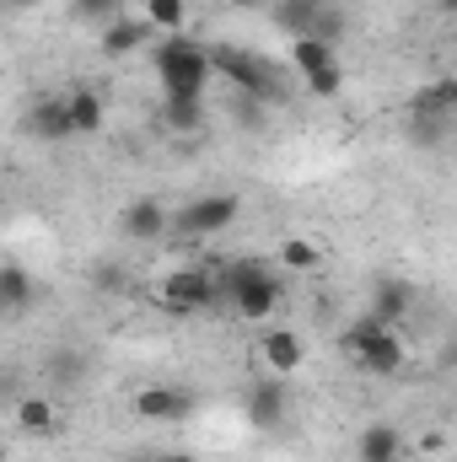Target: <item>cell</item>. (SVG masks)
I'll return each instance as SVG.
<instances>
[{"label":"cell","instance_id":"4316f807","mask_svg":"<svg viewBox=\"0 0 457 462\" xmlns=\"http://www.w3.org/2000/svg\"><path fill=\"white\" fill-rule=\"evenodd\" d=\"M231 5H242V11H264L269 0H231Z\"/></svg>","mask_w":457,"mask_h":462},{"label":"cell","instance_id":"3957f363","mask_svg":"<svg viewBox=\"0 0 457 462\" xmlns=\"http://www.w3.org/2000/svg\"><path fill=\"white\" fill-rule=\"evenodd\" d=\"M344 349H350V360H355L366 376H398L404 360H409L398 328H382L377 318H355V323L344 328Z\"/></svg>","mask_w":457,"mask_h":462},{"label":"cell","instance_id":"7402d4cb","mask_svg":"<svg viewBox=\"0 0 457 462\" xmlns=\"http://www.w3.org/2000/svg\"><path fill=\"white\" fill-rule=\"evenodd\" d=\"M183 22H189V0H145V27L156 32H183Z\"/></svg>","mask_w":457,"mask_h":462},{"label":"cell","instance_id":"4fadbf2b","mask_svg":"<svg viewBox=\"0 0 457 462\" xmlns=\"http://www.w3.org/2000/svg\"><path fill=\"white\" fill-rule=\"evenodd\" d=\"M258 355H264V365H269L275 376H291V371H302V360H307V339H302L296 328H269V334L258 339Z\"/></svg>","mask_w":457,"mask_h":462},{"label":"cell","instance_id":"7c38bea8","mask_svg":"<svg viewBox=\"0 0 457 462\" xmlns=\"http://www.w3.org/2000/svg\"><path fill=\"white\" fill-rule=\"evenodd\" d=\"M118 231L129 236V242H156V236H167L173 231V216H167V205L162 199H135L124 216H118Z\"/></svg>","mask_w":457,"mask_h":462},{"label":"cell","instance_id":"ac0fdd59","mask_svg":"<svg viewBox=\"0 0 457 462\" xmlns=\"http://www.w3.org/2000/svg\"><path fill=\"white\" fill-rule=\"evenodd\" d=\"M291 70H296L302 81H312V76H323V70H340V49L323 43V38H291Z\"/></svg>","mask_w":457,"mask_h":462},{"label":"cell","instance_id":"ba28073f","mask_svg":"<svg viewBox=\"0 0 457 462\" xmlns=\"http://www.w3.org/2000/svg\"><path fill=\"white\" fill-rule=\"evenodd\" d=\"M242 216V199H231V194H205V199H194L173 231H183V236H216V231H231V221Z\"/></svg>","mask_w":457,"mask_h":462},{"label":"cell","instance_id":"6da1fadb","mask_svg":"<svg viewBox=\"0 0 457 462\" xmlns=\"http://www.w3.org/2000/svg\"><path fill=\"white\" fill-rule=\"evenodd\" d=\"M151 65H156V81H162L167 97H205V87L216 76L210 70V49L194 43V38H183V32L162 38L156 54H151Z\"/></svg>","mask_w":457,"mask_h":462},{"label":"cell","instance_id":"5bb4252c","mask_svg":"<svg viewBox=\"0 0 457 462\" xmlns=\"http://www.w3.org/2000/svg\"><path fill=\"white\" fill-rule=\"evenodd\" d=\"M98 43H103L108 60H124V54H140L151 43V27H145V16H124L118 11L114 22H103V38Z\"/></svg>","mask_w":457,"mask_h":462},{"label":"cell","instance_id":"9c48e42d","mask_svg":"<svg viewBox=\"0 0 457 462\" xmlns=\"http://www.w3.org/2000/svg\"><path fill=\"white\" fill-rule=\"evenodd\" d=\"M129 409H135V420H145V425H173V420H189V414H194V393L167 387V382H151V387L135 393Z\"/></svg>","mask_w":457,"mask_h":462},{"label":"cell","instance_id":"83f0119b","mask_svg":"<svg viewBox=\"0 0 457 462\" xmlns=\"http://www.w3.org/2000/svg\"><path fill=\"white\" fill-rule=\"evenodd\" d=\"M140 462H194V457H178V452H167V457H140Z\"/></svg>","mask_w":457,"mask_h":462},{"label":"cell","instance_id":"d4e9b609","mask_svg":"<svg viewBox=\"0 0 457 462\" xmlns=\"http://www.w3.org/2000/svg\"><path fill=\"white\" fill-rule=\"evenodd\" d=\"M340 87H344L340 70H323V76H312V81H307V92H312V97H340Z\"/></svg>","mask_w":457,"mask_h":462},{"label":"cell","instance_id":"8992f818","mask_svg":"<svg viewBox=\"0 0 457 462\" xmlns=\"http://www.w3.org/2000/svg\"><path fill=\"white\" fill-rule=\"evenodd\" d=\"M452 114H457V81L452 76H442V81H431V87H420L409 97V124L420 134H447Z\"/></svg>","mask_w":457,"mask_h":462},{"label":"cell","instance_id":"2e32d148","mask_svg":"<svg viewBox=\"0 0 457 462\" xmlns=\"http://www.w3.org/2000/svg\"><path fill=\"white\" fill-rule=\"evenodd\" d=\"M65 97V114H70V129L76 134H98L103 124H108V103H103V92H92V87H70V92H60Z\"/></svg>","mask_w":457,"mask_h":462},{"label":"cell","instance_id":"52a82bcc","mask_svg":"<svg viewBox=\"0 0 457 462\" xmlns=\"http://www.w3.org/2000/svg\"><path fill=\"white\" fill-rule=\"evenodd\" d=\"M210 70L227 76L242 97H258V103L269 97V70H264V60L247 54V49H210Z\"/></svg>","mask_w":457,"mask_h":462},{"label":"cell","instance_id":"484cf974","mask_svg":"<svg viewBox=\"0 0 457 462\" xmlns=\"http://www.w3.org/2000/svg\"><path fill=\"white\" fill-rule=\"evenodd\" d=\"M415 452H420V457H442V452H447V436H442V430H425V436L415 441Z\"/></svg>","mask_w":457,"mask_h":462},{"label":"cell","instance_id":"5b68a950","mask_svg":"<svg viewBox=\"0 0 457 462\" xmlns=\"http://www.w3.org/2000/svg\"><path fill=\"white\" fill-rule=\"evenodd\" d=\"M275 22H280L291 38H323V43H334V49H340V38H344V16L334 11V5L280 0V5H275Z\"/></svg>","mask_w":457,"mask_h":462},{"label":"cell","instance_id":"ffe728a7","mask_svg":"<svg viewBox=\"0 0 457 462\" xmlns=\"http://www.w3.org/2000/svg\"><path fill=\"white\" fill-rule=\"evenodd\" d=\"M33 296H38L33 274L22 263H0V312H22V307H33Z\"/></svg>","mask_w":457,"mask_h":462},{"label":"cell","instance_id":"f1b7e54d","mask_svg":"<svg viewBox=\"0 0 457 462\" xmlns=\"http://www.w3.org/2000/svg\"><path fill=\"white\" fill-rule=\"evenodd\" d=\"M5 457H11V447H5V441H0V462H5Z\"/></svg>","mask_w":457,"mask_h":462},{"label":"cell","instance_id":"44dd1931","mask_svg":"<svg viewBox=\"0 0 457 462\" xmlns=\"http://www.w3.org/2000/svg\"><path fill=\"white\" fill-rule=\"evenodd\" d=\"M54 398H43V393H33V398H16V430L22 436H49L54 430Z\"/></svg>","mask_w":457,"mask_h":462},{"label":"cell","instance_id":"e0dca14e","mask_svg":"<svg viewBox=\"0 0 457 462\" xmlns=\"http://www.w3.org/2000/svg\"><path fill=\"white\" fill-rule=\"evenodd\" d=\"M156 118H162V129L167 134H200L205 129V97H167L162 92V103H156Z\"/></svg>","mask_w":457,"mask_h":462},{"label":"cell","instance_id":"9a60e30c","mask_svg":"<svg viewBox=\"0 0 457 462\" xmlns=\"http://www.w3.org/2000/svg\"><path fill=\"white\" fill-rule=\"evenodd\" d=\"M409 301H415V291H409L404 280H377V291H371V307H366V318H377L382 328H398V323L409 318Z\"/></svg>","mask_w":457,"mask_h":462},{"label":"cell","instance_id":"30bf717a","mask_svg":"<svg viewBox=\"0 0 457 462\" xmlns=\"http://www.w3.org/2000/svg\"><path fill=\"white\" fill-rule=\"evenodd\" d=\"M22 129L43 145H60V140H76L70 129V114H65V97H33L27 114H22Z\"/></svg>","mask_w":457,"mask_h":462},{"label":"cell","instance_id":"f546056e","mask_svg":"<svg viewBox=\"0 0 457 462\" xmlns=\"http://www.w3.org/2000/svg\"><path fill=\"white\" fill-rule=\"evenodd\" d=\"M302 5H329V0H302Z\"/></svg>","mask_w":457,"mask_h":462},{"label":"cell","instance_id":"277c9868","mask_svg":"<svg viewBox=\"0 0 457 462\" xmlns=\"http://www.w3.org/2000/svg\"><path fill=\"white\" fill-rule=\"evenodd\" d=\"M156 301H162L167 312H210V307L221 301V280H216V269L183 263V269H173V274L162 280Z\"/></svg>","mask_w":457,"mask_h":462},{"label":"cell","instance_id":"d6986e66","mask_svg":"<svg viewBox=\"0 0 457 462\" xmlns=\"http://www.w3.org/2000/svg\"><path fill=\"white\" fill-rule=\"evenodd\" d=\"M355 457H360V462L404 457V430H398V425H366V430H360V441H355Z\"/></svg>","mask_w":457,"mask_h":462},{"label":"cell","instance_id":"603a6c76","mask_svg":"<svg viewBox=\"0 0 457 462\" xmlns=\"http://www.w3.org/2000/svg\"><path fill=\"white\" fill-rule=\"evenodd\" d=\"M318 263H323V253H318L307 236H285V242H280V269L307 274V269H318Z\"/></svg>","mask_w":457,"mask_h":462},{"label":"cell","instance_id":"7a4b0ae2","mask_svg":"<svg viewBox=\"0 0 457 462\" xmlns=\"http://www.w3.org/2000/svg\"><path fill=\"white\" fill-rule=\"evenodd\" d=\"M216 280H221V296L237 307V318H269V312L280 307V296H285L280 274H269L258 258H237V263H227Z\"/></svg>","mask_w":457,"mask_h":462},{"label":"cell","instance_id":"4dcf8cb0","mask_svg":"<svg viewBox=\"0 0 457 462\" xmlns=\"http://www.w3.org/2000/svg\"><path fill=\"white\" fill-rule=\"evenodd\" d=\"M393 462H415V457H393Z\"/></svg>","mask_w":457,"mask_h":462},{"label":"cell","instance_id":"cb8c5ba5","mask_svg":"<svg viewBox=\"0 0 457 462\" xmlns=\"http://www.w3.org/2000/svg\"><path fill=\"white\" fill-rule=\"evenodd\" d=\"M70 16L87 22V27H103L118 16V0H70Z\"/></svg>","mask_w":457,"mask_h":462},{"label":"cell","instance_id":"8fae6325","mask_svg":"<svg viewBox=\"0 0 457 462\" xmlns=\"http://www.w3.org/2000/svg\"><path fill=\"white\" fill-rule=\"evenodd\" d=\"M247 420H253V430H280L285 425V409H291V393H285V376H269V382H258V387H247Z\"/></svg>","mask_w":457,"mask_h":462}]
</instances>
